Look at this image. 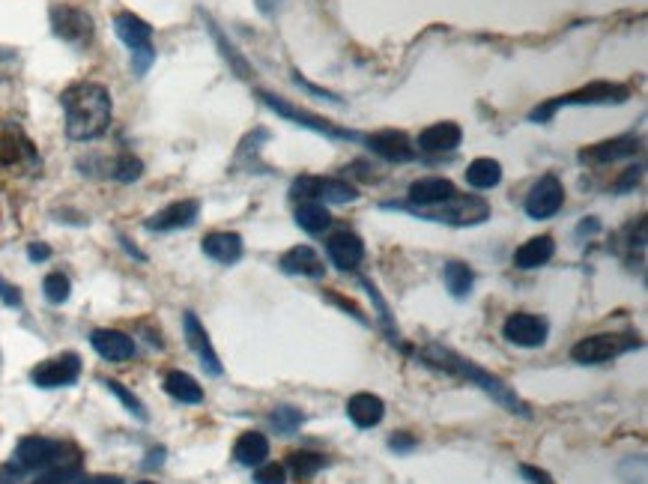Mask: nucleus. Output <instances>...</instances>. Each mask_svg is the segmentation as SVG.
I'll list each match as a JSON object with an SVG mask.
<instances>
[{"mask_svg":"<svg viewBox=\"0 0 648 484\" xmlns=\"http://www.w3.org/2000/svg\"><path fill=\"white\" fill-rule=\"evenodd\" d=\"M66 138L69 141H96L108 132L114 102L105 84L99 81H78L60 93Z\"/></svg>","mask_w":648,"mask_h":484,"instance_id":"1","label":"nucleus"},{"mask_svg":"<svg viewBox=\"0 0 648 484\" xmlns=\"http://www.w3.org/2000/svg\"><path fill=\"white\" fill-rule=\"evenodd\" d=\"M419 359H422L425 365H431V368H439V371H445V374H451V377H460V380L478 386V389L487 392L493 401H499L508 413H517V416H523V419L532 416L529 404H526L511 386H505V380H499L496 374L484 371V368L475 365L472 359H463L460 353H454V350H448V347H439V344L425 347V350L419 353Z\"/></svg>","mask_w":648,"mask_h":484,"instance_id":"2","label":"nucleus"},{"mask_svg":"<svg viewBox=\"0 0 648 484\" xmlns=\"http://www.w3.org/2000/svg\"><path fill=\"white\" fill-rule=\"evenodd\" d=\"M631 99V87L628 84H616V81H592L580 90H571L565 96L547 99L538 108L529 111L532 123H550L556 117V111L562 108H592V105H625Z\"/></svg>","mask_w":648,"mask_h":484,"instance_id":"3","label":"nucleus"},{"mask_svg":"<svg viewBox=\"0 0 648 484\" xmlns=\"http://www.w3.org/2000/svg\"><path fill=\"white\" fill-rule=\"evenodd\" d=\"M383 210H404L416 219L425 222H439V225H451V228H472L490 219V204L481 195H454L451 201L439 204V207H407V204H383Z\"/></svg>","mask_w":648,"mask_h":484,"instance_id":"4","label":"nucleus"},{"mask_svg":"<svg viewBox=\"0 0 648 484\" xmlns=\"http://www.w3.org/2000/svg\"><path fill=\"white\" fill-rule=\"evenodd\" d=\"M257 96H260V102H263L269 111H275L281 120H287V123H293V126H302V129H308V132H314V135H320V138H329V141H362L359 132L344 129V126H338V123H332V120H326V117H320V114H311V111H305V108H296V105L287 102L284 96H275V93H266V90H260Z\"/></svg>","mask_w":648,"mask_h":484,"instance_id":"5","label":"nucleus"},{"mask_svg":"<svg viewBox=\"0 0 648 484\" xmlns=\"http://www.w3.org/2000/svg\"><path fill=\"white\" fill-rule=\"evenodd\" d=\"M643 341L631 332H604V335H589L571 347V359L580 365H604L613 362L631 350H637Z\"/></svg>","mask_w":648,"mask_h":484,"instance_id":"6","label":"nucleus"},{"mask_svg":"<svg viewBox=\"0 0 648 484\" xmlns=\"http://www.w3.org/2000/svg\"><path fill=\"white\" fill-rule=\"evenodd\" d=\"M78 461V452L66 443L48 440V437H21L12 455V464H18L24 473L27 470H48L57 464H72Z\"/></svg>","mask_w":648,"mask_h":484,"instance_id":"7","label":"nucleus"},{"mask_svg":"<svg viewBox=\"0 0 648 484\" xmlns=\"http://www.w3.org/2000/svg\"><path fill=\"white\" fill-rule=\"evenodd\" d=\"M48 21H51V33L72 48H87L96 36L93 15L75 3H51Z\"/></svg>","mask_w":648,"mask_h":484,"instance_id":"8","label":"nucleus"},{"mask_svg":"<svg viewBox=\"0 0 648 484\" xmlns=\"http://www.w3.org/2000/svg\"><path fill=\"white\" fill-rule=\"evenodd\" d=\"M293 201H320V204H353L359 201V189L341 177H314L302 174L290 186Z\"/></svg>","mask_w":648,"mask_h":484,"instance_id":"9","label":"nucleus"},{"mask_svg":"<svg viewBox=\"0 0 648 484\" xmlns=\"http://www.w3.org/2000/svg\"><path fill=\"white\" fill-rule=\"evenodd\" d=\"M565 204V186L556 174H544L535 180V186L529 189L526 201H523V210L529 219L535 222H544V219H553Z\"/></svg>","mask_w":648,"mask_h":484,"instance_id":"10","label":"nucleus"},{"mask_svg":"<svg viewBox=\"0 0 648 484\" xmlns=\"http://www.w3.org/2000/svg\"><path fill=\"white\" fill-rule=\"evenodd\" d=\"M78 377H81V359L75 353H63V356L45 359V362H39L30 371V380L39 389H66Z\"/></svg>","mask_w":648,"mask_h":484,"instance_id":"11","label":"nucleus"},{"mask_svg":"<svg viewBox=\"0 0 648 484\" xmlns=\"http://www.w3.org/2000/svg\"><path fill=\"white\" fill-rule=\"evenodd\" d=\"M365 144H368V150H371L374 156H380L383 162L404 165V162H416V159H419L416 144H413L410 135L401 132V129H380V132L368 135Z\"/></svg>","mask_w":648,"mask_h":484,"instance_id":"12","label":"nucleus"},{"mask_svg":"<svg viewBox=\"0 0 648 484\" xmlns=\"http://www.w3.org/2000/svg\"><path fill=\"white\" fill-rule=\"evenodd\" d=\"M547 335H550V323L529 311H517L502 323V338L517 347H541Z\"/></svg>","mask_w":648,"mask_h":484,"instance_id":"13","label":"nucleus"},{"mask_svg":"<svg viewBox=\"0 0 648 484\" xmlns=\"http://www.w3.org/2000/svg\"><path fill=\"white\" fill-rule=\"evenodd\" d=\"M640 135H619V138H610V141H601V144H592V147H583L580 150V162L583 165H613V162H625V159H634L640 153Z\"/></svg>","mask_w":648,"mask_h":484,"instance_id":"14","label":"nucleus"},{"mask_svg":"<svg viewBox=\"0 0 648 484\" xmlns=\"http://www.w3.org/2000/svg\"><path fill=\"white\" fill-rule=\"evenodd\" d=\"M183 329H186V341H189V347L195 350V356L201 359L204 371H207V374H213V377H221V374H224V368H221V362H218L216 347H213V341H210V332L204 329V323L198 320V314H195V311H186V317H183Z\"/></svg>","mask_w":648,"mask_h":484,"instance_id":"15","label":"nucleus"},{"mask_svg":"<svg viewBox=\"0 0 648 484\" xmlns=\"http://www.w3.org/2000/svg\"><path fill=\"white\" fill-rule=\"evenodd\" d=\"M114 33L117 39L132 51V54H141V51H156L153 48V27L135 15V12H117L114 15Z\"/></svg>","mask_w":648,"mask_h":484,"instance_id":"16","label":"nucleus"},{"mask_svg":"<svg viewBox=\"0 0 648 484\" xmlns=\"http://www.w3.org/2000/svg\"><path fill=\"white\" fill-rule=\"evenodd\" d=\"M198 213H201V204H198L195 198H189V201H174V204H168L165 210H159L156 216L147 219V231L168 234V231L192 228V225L198 222Z\"/></svg>","mask_w":648,"mask_h":484,"instance_id":"17","label":"nucleus"},{"mask_svg":"<svg viewBox=\"0 0 648 484\" xmlns=\"http://www.w3.org/2000/svg\"><path fill=\"white\" fill-rule=\"evenodd\" d=\"M463 141V129L451 120H442V123H431L428 129L419 132V141H416V150L419 153H428V156H442V153H454Z\"/></svg>","mask_w":648,"mask_h":484,"instance_id":"18","label":"nucleus"},{"mask_svg":"<svg viewBox=\"0 0 648 484\" xmlns=\"http://www.w3.org/2000/svg\"><path fill=\"white\" fill-rule=\"evenodd\" d=\"M457 195V186L445 177H422L410 186L407 192V207H419V210H428V207H439L445 201H451Z\"/></svg>","mask_w":648,"mask_h":484,"instance_id":"19","label":"nucleus"},{"mask_svg":"<svg viewBox=\"0 0 648 484\" xmlns=\"http://www.w3.org/2000/svg\"><path fill=\"white\" fill-rule=\"evenodd\" d=\"M329 260L341 269V272H353L359 269V263L365 260V242L362 237H356L353 231H338L332 234L326 242Z\"/></svg>","mask_w":648,"mask_h":484,"instance_id":"20","label":"nucleus"},{"mask_svg":"<svg viewBox=\"0 0 648 484\" xmlns=\"http://www.w3.org/2000/svg\"><path fill=\"white\" fill-rule=\"evenodd\" d=\"M90 344L108 362H126V359L135 356V341L120 329H96L90 335Z\"/></svg>","mask_w":648,"mask_h":484,"instance_id":"21","label":"nucleus"},{"mask_svg":"<svg viewBox=\"0 0 648 484\" xmlns=\"http://www.w3.org/2000/svg\"><path fill=\"white\" fill-rule=\"evenodd\" d=\"M278 266L287 275H305V278H323V272H326L320 254L311 245H293L290 251L281 254Z\"/></svg>","mask_w":648,"mask_h":484,"instance_id":"22","label":"nucleus"},{"mask_svg":"<svg viewBox=\"0 0 648 484\" xmlns=\"http://www.w3.org/2000/svg\"><path fill=\"white\" fill-rule=\"evenodd\" d=\"M347 416L356 428L368 431V428H377L386 416V404L383 398L371 395V392H359L347 401Z\"/></svg>","mask_w":648,"mask_h":484,"instance_id":"23","label":"nucleus"},{"mask_svg":"<svg viewBox=\"0 0 648 484\" xmlns=\"http://www.w3.org/2000/svg\"><path fill=\"white\" fill-rule=\"evenodd\" d=\"M201 248H204V254H207L210 260L230 266V263H236V260L242 257V237L233 234V231H216V234H207V237H204Z\"/></svg>","mask_w":648,"mask_h":484,"instance_id":"24","label":"nucleus"},{"mask_svg":"<svg viewBox=\"0 0 648 484\" xmlns=\"http://www.w3.org/2000/svg\"><path fill=\"white\" fill-rule=\"evenodd\" d=\"M233 458L239 467H260L269 458V440L260 431H245L233 443Z\"/></svg>","mask_w":648,"mask_h":484,"instance_id":"25","label":"nucleus"},{"mask_svg":"<svg viewBox=\"0 0 648 484\" xmlns=\"http://www.w3.org/2000/svg\"><path fill=\"white\" fill-rule=\"evenodd\" d=\"M553 254H556V242L544 234V237H532V240L523 242L514 251V263H517V269H538V266L550 263Z\"/></svg>","mask_w":648,"mask_h":484,"instance_id":"26","label":"nucleus"},{"mask_svg":"<svg viewBox=\"0 0 648 484\" xmlns=\"http://www.w3.org/2000/svg\"><path fill=\"white\" fill-rule=\"evenodd\" d=\"M502 183V165L490 156L472 159L466 168V186L478 189V192H490Z\"/></svg>","mask_w":648,"mask_h":484,"instance_id":"27","label":"nucleus"},{"mask_svg":"<svg viewBox=\"0 0 648 484\" xmlns=\"http://www.w3.org/2000/svg\"><path fill=\"white\" fill-rule=\"evenodd\" d=\"M33 144L18 129H0V165L12 168L27 159H33Z\"/></svg>","mask_w":648,"mask_h":484,"instance_id":"28","label":"nucleus"},{"mask_svg":"<svg viewBox=\"0 0 648 484\" xmlns=\"http://www.w3.org/2000/svg\"><path fill=\"white\" fill-rule=\"evenodd\" d=\"M165 392L180 404H201L204 401V389L186 371H168L165 374Z\"/></svg>","mask_w":648,"mask_h":484,"instance_id":"29","label":"nucleus"},{"mask_svg":"<svg viewBox=\"0 0 648 484\" xmlns=\"http://www.w3.org/2000/svg\"><path fill=\"white\" fill-rule=\"evenodd\" d=\"M296 225L305 231V234H323V231H329V225H332V216H329V210H326V204H320V201H302L299 207H296Z\"/></svg>","mask_w":648,"mask_h":484,"instance_id":"30","label":"nucleus"},{"mask_svg":"<svg viewBox=\"0 0 648 484\" xmlns=\"http://www.w3.org/2000/svg\"><path fill=\"white\" fill-rule=\"evenodd\" d=\"M204 21H207V27H210V33H213V39H216V45H218V51H221V57L227 60V66H230V69H233V72H236L239 78H251V75H254L251 63H248V60H245V57H242V54L236 51V45H233L230 39H224V33L218 30V24L213 21V18H210V15H207V12H204Z\"/></svg>","mask_w":648,"mask_h":484,"instance_id":"31","label":"nucleus"},{"mask_svg":"<svg viewBox=\"0 0 648 484\" xmlns=\"http://www.w3.org/2000/svg\"><path fill=\"white\" fill-rule=\"evenodd\" d=\"M442 281H445V287H448V293L454 299H466L469 290H472V284H475V275H472V269L466 263L448 260L445 269H442Z\"/></svg>","mask_w":648,"mask_h":484,"instance_id":"32","label":"nucleus"},{"mask_svg":"<svg viewBox=\"0 0 648 484\" xmlns=\"http://www.w3.org/2000/svg\"><path fill=\"white\" fill-rule=\"evenodd\" d=\"M287 467H290V473L299 479V482H305V479H314L323 467H326V458L323 455H317V452H290L287 455Z\"/></svg>","mask_w":648,"mask_h":484,"instance_id":"33","label":"nucleus"},{"mask_svg":"<svg viewBox=\"0 0 648 484\" xmlns=\"http://www.w3.org/2000/svg\"><path fill=\"white\" fill-rule=\"evenodd\" d=\"M269 422L275 425V431H278V434L290 437V434H296V431L302 428L305 416H302L296 407H275V410L269 413Z\"/></svg>","mask_w":648,"mask_h":484,"instance_id":"34","label":"nucleus"},{"mask_svg":"<svg viewBox=\"0 0 648 484\" xmlns=\"http://www.w3.org/2000/svg\"><path fill=\"white\" fill-rule=\"evenodd\" d=\"M144 174V162L132 153H123L120 159L111 162V177L120 180V183H135L138 177Z\"/></svg>","mask_w":648,"mask_h":484,"instance_id":"35","label":"nucleus"},{"mask_svg":"<svg viewBox=\"0 0 648 484\" xmlns=\"http://www.w3.org/2000/svg\"><path fill=\"white\" fill-rule=\"evenodd\" d=\"M102 386L111 392V395H117V401L135 416V419H141V422H147V410H144V404H141V398L138 395H132L123 383H117V380H102Z\"/></svg>","mask_w":648,"mask_h":484,"instance_id":"36","label":"nucleus"},{"mask_svg":"<svg viewBox=\"0 0 648 484\" xmlns=\"http://www.w3.org/2000/svg\"><path fill=\"white\" fill-rule=\"evenodd\" d=\"M42 287H45V299L51 305H63L69 299V293H72V284H69V278L63 272H51Z\"/></svg>","mask_w":648,"mask_h":484,"instance_id":"37","label":"nucleus"},{"mask_svg":"<svg viewBox=\"0 0 648 484\" xmlns=\"http://www.w3.org/2000/svg\"><path fill=\"white\" fill-rule=\"evenodd\" d=\"M78 479H81V470H78V461H72V464L51 467L42 479H36L33 484H75Z\"/></svg>","mask_w":648,"mask_h":484,"instance_id":"38","label":"nucleus"},{"mask_svg":"<svg viewBox=\"0 0 648 484\" xmlns=\"http://www.w3.org/2000/svg\"><path fill=\"white\" fill-rule=\"evenodd\" d=\"M254 484H287V470L281 464H260L254 473Z\"/></svg>","mask_w":648,"mask_h":484,"instance_id":"39","label":"nucleus"},{"mask_svg":"<svg viewBox=\"0 0 648 484\" xmlns=\"http://www.w3.org/2000/svg\"><path fill=\"white\" fill-rule=\"evenodd\" d=\"M389 449H392V452H401V455H407V452H413V449H416V437H413V434H407V431H401V434L389 437Z\"/></svg>","mask_w":648,"mask_h":484,"instance_id":"40","label":"nucleus"},{"mask_svg":"<svg viewBox=\"0 0 648 484\" xmlns=\"http://www.w3.org/2000/svg\"><path fill=\"white\" fill-rule=\"evenodd\" d=\"M640 180H643V165L631 168V171H628V174H625V177H622V180H619V183L613 186V189H616L619 195H625V192H628V189H634V186H637Z\"/></svg>","mask_w":648,"mask_h":484,"instance_id":"41","label":"nucleus"},{"mask_svg":"<svg viewBox=\"0 0 648 484\" xmlns=\"http://www.w3.org/2000/svg\"><path fill=\"white\" fill-rule=\"evenodd\" d=\"M520 476H523L529 484H556L550 473H544V470H538V467H529V464L520 467Z\"/></svg>","mask_w":648,"mask_h":484,"instance_id":"42","label":"nucleus"},{"mask_svg":"<svg viewBox=\"0 0 648 484\" xmlns=\"http://www.w3.org/2000/svg\"><path fill=\"white\" fill-rule=\"evenodd\" d=\"M0 302L9 305V308H18V305H21V293H18V287L9 284V281H3V278H0Z\"/></svg>","mask_w":648,"mask_h":484,"instance_id":"43","label":"nucleus"},{"mask_svg":"<svg viewBox=\"0 0 648 484\" xmlns=\"http://www.w3.org/2000/svg\"><path fill=\"white\" fill-rule=\"evenodd\" d=\"M24 476V470L18 464H3L0 467V484H18Z\"/></svg>","mask_w":648,"mask_h":484,"instance_id":"44","label":"nucleus"},{"mask_svg":"<svg viewBox=\"0 0 648 484\" xmlns=\"http://www.w3.org/2000/svg\"><path fill=\"white\" fill-rule=\"evenodd\" d=\"M18 63V54H15V48H3L0 45V78H6L9 75V69Z\"/></svg>","mask_w":648,"mask_h":484,"instance_id":"45","label":"nucleus"},{"mask_svg":"<svg viewBox=\"0 0 648 484\" xmlns=\"http://www.w3.org/2000/svg\"><path fill=\"white\" fill-rule=\"evenodd\" d=\"M254 6H257V12H260V15H266V18H269V15H275V12L284 6V0H254Z\"/></svg>","mask_w":648,"mask_h":484,"instance_id":"46","label":"nucleus"},{"mask_svg":"<svg viewBox=\"0 0 648 484\" xmlns=\"http://www.w3.org/2000/svg\"><path fill=\"white\" fill-rule=\"evenodd\" d=\"M27 254H30V260H36V263H39V260H48V257H51V248H48V245H42V242H33V245L27 248Z\"/></svg>","mask_w":648,"mask_h":484,"instance_id":"47","label":"nucleus"},{"mask_svg":"<svg viewBox=\"0 0 648 484\" xmlns=\"http://www.w3.org/2000/svg\"><path fill=\"white\" fill-rule=\"evenodd\" d=\"M147 458H150V461H144V467H147V470H153V467H162V458H165V449L159 446V449H153V452H150Z\"/></svg>","mask_w":648,"mask_h":484,"instance_id":"48","label":"nucleus"},{"mask_svg":"<svg viewBox=\"0 0 648 484\" xmlns=\"http://www.w3.org/2000/svg\"><path fill=\"white\" fill-rule=\"evenodd\" d=\"M75 484H123V479H117V476H93V479H78Z\"/></svg>","mask_w":648,"mask_h":484,"instance_id":"49","label":"nucleus"},{"mask_svg":"<svg viewBox=\"0 0 648 484\" xmlns=\"http://www.w3.org/2000/svg\"><path fill=\"white\" fill-rule=\"evenodd\" d=\"M601 231V222L598 219H589V222H583L580 228H577V234L583 237V234H598Z\"/></svg>","mask_w":648,"mask_h":484,"instance_id":"50","label":"nucleus"},{"mask_svg":"<svg viewBox=\"0 0 648 484\" xmlns=\"http://www.w3.org/2000/svg\"><path fill=\"white\" fill-rule=\"evenodd\" d=\"M138 484H153V482H138Z\"/></svg>","mask_w":648,"mask_h":484,"instance_id":"51","label":"nucleus"}]
</instances>
